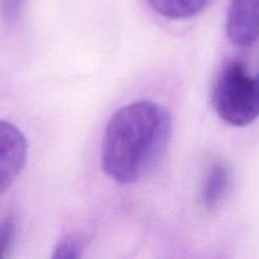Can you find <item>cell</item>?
<instances>
[{
  "label": "cell",
  "mask_w": 259,
  "mask_h": 259,
  "mask_svg": "<svg viewBox=\"0 0 259 259\" xmlns=\"http://www.w3.org/2000/svg\"><path fill=\"white\" fill-rule=\"evenodd\" d=\"M172 134L164 106L143 100L128 104L109 119L101 144V164L121 185L138 182L162 159Z\"/></svg>",
  "instance_id": "cell-1"
},
{
  "label": "cell",
  "mask_w": 259,
  "mask_h": 259,
  "mask_svg": "<svg viewBox=\"0 0 259 259\" xmlns=\"http://www.w3.org/2000/svg\"><path fill=\"white\" fill-rule=\"evenodd\" d=\"M212 105L219 118L230 125L252 124L259 118V75H250L239 61L228 62L215 81Z\"/></svg>",
  "instance_id": "cell-2"
},
{
  "label": "cell",
  "mask_w": 259,
  "mask_h": 259,
  "mask_svg": "<svg viewBox=\"0 0 259 259\" xmlns=\"http://www.w3.org/2000/svg\"><path fill=\"white\" fill-rule=\"evenodd\" d=\"M24 134L9 121L0 120V195L17 180L27 161Z\"/></svg>",
  "instance_id": "cell-3"
},
{
  "label": "cell",
  "mask_w": 259,
  "mask_h": 259,
  "mask_svg": "<svg viewBox=\"0 0 259 259\" xmlns=\"http://www.w3.org/2000/svg\"><path fill=\"white\" fill-rule=\"evenodd\" d=\"M227 33L240 47H250L259 39V0H230Z\"/></svg>",
  "instance_id": "cell-4"
},
{
  "label": "cell",
  "mask_w": 259,
  "mask_h": 259,
  "mask_svg": "<svg viewBox=\"0 0 259 259\" xmlns=\"http://www.w3.org/2000/svg\"><path fill=\"white\" fill-rule=\"evenodd\" d=\"M232 175L228 164L223 161L214 162L205 175L202 185V204L207 211L218 209L227 199L230 190Z\"/></svg>",
  "instance_id": "cell-5"
},
{
  "label": "cell",
  "mask_w": 259,
  "mask_h": 259,
  "mask_svg": "<svg viewBox=\"0 0 259 259\" xmlns=\"http://www.w3.org/2000/svg\"><path fill=\"white\" fill-rule=\"evenodd\" d=\"M212 0H147L149 7L167 19H190L204 12Z\"/></svg>",
  "instance_id": "cell-6"
},
{
  "label": "cell",
  "mask_w": 259,
  "mask_h": 259,
  "mask_svg": "<svg viewBox=\"0 0 259 259\" xmlns=\"http://www.w3.org/2000/svg\"><path fill=\"white\" fill-rule=\"evenodd\" d=\"M17 235V222L15 218L9 215L0 222V258L9 254Z\"/></svg>",
  "instance_id": "cell-7"
},
{
  "label": "cell",
  "mask_w": 259,
  "mask_h": 259,
  "mask_svg": "<svg viewBox=\"0 0 259 259\" xmlns=\"http://www.w3.org/2000/svg\"><path fill=\"white\" fill-rule=\"evenodd\" d=\"M83 243L82 240L75 237H68L61 240L55 248L53 258H80L82 253Z\"/></svg>",
  "instance_id": "cell-8"
},
{
  "label": "cell",
  "mask_w": 259,
  "mask_h": 259,
  "mask_svg": "<svg viewBox=\"0 0 259 259\" xmlns=\"http://www.w3.org/2000/svg\"><path fill=\"white\" fill-rule=\"evenodd\" d=\"M25 0H2L3 17L8 22H14L20 15Z\"/></svg>",
  "instance_id": "cell-9"
}]
</instances>
